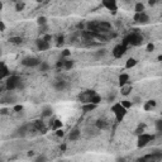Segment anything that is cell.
Returning <instances> with one entry per match:
<instances>
[{
	"mask_svg": "<svg viewBox=\"0 0 162 162\" xmlns=\"http://www.w3.org/2000/svg\"><path fill=\"white\" fill-rule=\"evenodd\" d=\"M143 41H145V38H143L142 34L134 32V33H130V34L125 36L123 38L122 44H124L125 47H128V44H130V46H141L143 43Z\"/></svg>",
	"mask_w": 162,
	"mask_h": 162,
	"instance_id": "cell-1",
	"label": "cell"
},
{
	"mask_svg": "<svg viewBox=\"0 0 162 162\" xmlns=\"http://www.w3.org/2000/svg\"><path fill=\"white\" fill-rule=\"evenodd\" d=\"M111 111L114 114V117L115 119H117V122H122L124 118H125V115L128 113V110L120 104V101H117V103H114L111 105Z\"/></svg>",
	"mask_w": 162,
	"mask_h": 162,
	"instance_id": "cell-2",
	"label": "cell"
},
{
	"mask_svg": "<svg viewBox=\"0 0 162 162\" xmlns=\"http://www.w3.org/2000/svg\"><path fill=\"white\" fill-rule=\"evenodd\" d=\"M4 82H5V89H7L8 91H14V90H18V89H22V87H23L22 80H20V77L17 76V75L9 76Z\"/></svg>",
	"mask_w": 162,
	"mask_h": 162,
	"instance_id": "cell-3",
	"label": "cell"
},
{
	"mask_svg": "<svg viewBox=\"0 0 162 162\" xmlns=\"http://www.w3.org/2000/svg\"><path fill=\"white\" fill-rule=\"evenodd\" d=\"M153 140H155V134L145 132V133H142V134H140L137 137V147L138 148H145L151 142H153Z\"/></svg>",
	"mask_w": 162,
	"mask_h": 162,
	"instance_id": "cell-4",
	"label": "cell"
},
{
	"mask_svg": "<svg viewBox=\"0 0 162 162\" xmlns=\"http://www.w3.org/2000/svg\"><path fill=\"white\" fill-rule=\"evenodd\" d=\"M42 63V61L34 56H27L22 60V65L28 68H34V67H39V65Z\"/></svg>",
	"mask_w": 162,
	"mask_h": 162,
	"instance_id": "cell-5",
	"label": "cell"
},
{
	"mask_svg": "<svg viewBox=\"0 0 162 162\" xmlns=\"http://www.w3.org/2000/svg\"><path fill=\"white\" fill-rule=\"evenodd\" d=\"M127 50H128V47H125V46H124V44H122V43H119V44H115L114 47H113V50H111V55H113V57H114V58L119 60V58H122V57L125 55Z\"/></svg>",
	"mask_w": 162,
	"mask_h": 162,
	"instance_id": "cell-6",
	"label": "cell"
},
{
	"mask_svg": "<svg viewBox=\"0 0 162 162\" xmlns=\"http://www.w3.org/2000/svg\"><path fill=\"white\" fill-rule=\"evenodd\" d=\"M101 5L109 10L111 13V15H117L118 13V3L115 2V0H104V2H101Z\"/></svg>",
	"mask_w": 162,
	"mask_h": 162,
	"instance_id": "cell-7",
	"label": "cell"
},
{
	"mask_svg": "<svg viewBox=\"0 0 162 162\" xmlns=\"http://www.w3.org/2000/svg\"><path fill=\"white\" fill-rule=\"evenodd\" d=\"M134 22L138 23V24H147V23H150V15L143 12V13H135L134 17H133Z\"/></svg>",
	"mask_w": 162,
	"mask_h": 162,
	"instance_id": "cell-8",
	"label": "cell"
},
{
	"mask_svg": "<svg viewBox=\"0 0 162 162\" xmlns=\"http://www.w3.org/2000/svg\"><path fill=\"white\" fill-rule=\"evenodd\" d=\"M75 65V61L71 60V58H61L60 62L57 63L58 67H62L63 70H71Z\"/></svg>",
	"mask_w": 162,
	"mask_h": 162,
	"instance_id": "cell-9",
	"label": "cell"
},
{
	"mask_svg": "<svg viewBox=\"0 0 162 162\" xmlns=\"http://www.w3.org/2000/svg\"><path fill=\"white\" fill-rule=\"evenodd\" d=\"M110 29H111V24H110V23L106 22V20H101V22H98V27H96V32L95 33H100V32L106 33Z\"/></svg>",
	"mask_w": 162,
	"mask_h": 162,
	"instance_id": "cell-10",
	"label": "cell"
},
{
	"mask_svg": "<svg viewBox=\"0 0 162 162\" xmlns=\"http://www.w3.org/2000/svg\"><path fill=\"white\" fill-rule=\"evenodd\" d=\"M36 47H37L38 51H47L51 47V43L47 42L46 39H43V38H39V39L36 41Z\"/></svg>",
	"mask_w": 162,
	"mask_h": 162,
	"instance_id": "cell-11",
	"label": "cell"
},
{
	"mask_svg": "<svg viewBox=\"0 0 162 162\" xmlns=\"http://www.w3.org/2000/svg\"><path fill=\"white\" fill-rule=\"evenodd\" d=\"M80 137H81V130L80 128H74L70 130V133H68V141H71V142H76L80 140Z\"/></svg>",
	"mask_w": 162,
	"mask_h": 162,
	"instance_id": "cell-12",
	"label": "cell"
},
{
	"mask_svg": "<svg viewBox=\"0 0 162 162\" xmlns=\"http://www.w3.org/2000/svg\"><path fill=\"white\" fill-rule=\"evenodd\" d=\"M48 127L51 128V130L56 132V130H58V129H62L63 123H62L58 118H52V119H51V122L48 123Z\"/></svg>",
	"mask_w": 162,
	"mask_h": 162,
	"instance_id": "cell-13",
	"label": "cell"
},
{
	"mask_svg": "<svg viewBox=\"0 0 162 162\" xmlns=\"http://www.w3.org/2000/svg\"><path fill=\"white\" fill-rule=\"evenodd\" d=\"M129 82H130V76H129L128 72H122L118 76V84H119L120 87L124 86V85H127V84H129Z\"/></svg>",
	"mask_w": 162,
	"mask_h": 162,
	"instance_id": "cell-14",
	"label": "cell"
},
{
	"mask_svg": "<svg viewBox=\"0 0 162 162\" xmlns=\"http://www.w3.org/2000/svg\"><path fill=\"white\" fill-rule=\"evenodd\" d=\"M10 75V68L7 66V63L3 61L2 62V74H0V77H2V80H7Z\"/></svg>",
	"mask_w": 162,
	"mask_h": 162,
	"instance_id": "cell-15",
	"label": "cell"
},
{
	"mask_svg": "<svg viewBox=\"0 0 162 162\" xmlns=\"http://www.w3.org/2000/svg\"><path fill=\"white\" fill-rule=\"evenodd\" d=\"M156 106H157V101L155 99H150L143 104V110L145 111H152L153 109H156Z\"/></svg>",
	"mask_w": 162,
	"mask_h": 162,
	"instance_id": "cell-16",
	"label": "cell"
},
{
	"mask_svg": "<svg viewBox=\"0 0 162 162\" xmlns=\"http://www.w3.org/2000/svg\"><path fill=\"white\" fill-rule=\"evenodd\" d=\"M67 87V82L65 80H56L53 82V89L57 91H63Z\"/></svg>",
	"mask_w": 162,
	"mask_h": 162,
	"instance_id": "cell-17",
	"label": "cell"
},
{
	"mask_svg": "<svg viewBox=\"0 0 162 162\" xmlns=\"http://www.w3.org/2000/svg\"><path fill=\"white\" fill-rule=\"evenodd\" d=\"M52 113H53V109H52V106H50V105H46V106H43V109H42V117L43 118H51L52 117Z\"/></svg>",
	"mask_w": 162,
	"mask_h": 162,
	"instance_id": "cell-18",
	"label": "cell"
},
{
	"mask_svg": "<svg viewBox=\"0 0 162 162\" xmlns=\"http://www.w3.org/2000/svg\"><path fill=\"white\" fill-rule=\"evenodd\" d=\"M132 90H133V85L129 82V84H127V85H124V86L120 87V94L123 96H128L130 92H132Z\"/></svg>",
	"mask_w": 162,
	"mask_h": 162,
	"instance_id": "cell-19",
	"label": "cell"
},
{
	"mask_svg": "<svg viewBox=\"0 0 162 162\" xmlns=\"http://www.w3.org/2000/svg\"><path fill=\"white\" fill-rule=\"evenodd\" d=\"M138 65V60L135 58V57H129L127 61H125V68L127 70H130V68H133V67H135Z\"/></svg>",
	"mask_w": 162,
	"mask_h": 162,
	"instance_id": "cell-20",
	"label": "cell"
},
{
	"mask_svg": "<svg viewBox=\"0 0 162 162\" xmlns=\"http://www.w3.org/2000/svg\"><path fill=\"white\" fill-rule=\"evenodd\" d=\"M100 101H101V96L98 94L96 91H94V92H92V95H91V98H90V100H89V103L95 104V105H99Z\"/></svg>",
	"mask_w": 162,
	"mask_h": 162,
	"instance_id": "cell-21",
	"label": "cell"
},
{
	"mask_svg": "<svg viewBox=\"0 0 162 162\" xmlns=\"http://www.w3.org/2000/svg\"><path fill=\"white\" fill-rule=\"evenodd\" d=\"M98 108V105L95 104H91V103H86V104H82L81 105V109L84 113H89V111H92V110H95Z\"/></svg>",
	"mask_w": 162,
	"mask_h": 162,
	"instance_id": "cell-22",
	"label": "cell"
},
{
	"mask_svg": "<svg viewBox=\"0 0 162 162\" xmlns=\"http://www.w3.org/2000/svg\"><path fill=\"white\" fill-rule=\"evenodd\" d=\"M34 128H36L37 130L42 132V133H46V132H47V127H46L44 122H42V120H37V122L34 123Z\"/></svg>",
	"mask_w": 162,
	"mask_h": 162,
	"instance_id": "cell-23",
	"label": "cell"
},
{
	"mask_svg": "<svg viewBox=\"0 0 162 162\" xmlns=\"http://www.w3.org/2000/svg\"><path fill=\"white\" fill-rule=\"evenodd\" d=\"M134 12H135V13H143V12H146V5H145V3L137 2V3L134 4Z\"/></svg>",
	"mask_w": 162,
	"mask_h": 162,
	"instance_id": "cell-24",
	"label": "cell"
},
{
	"mask_svg": "<svg viewBox=\"0 0 162 162\" xmlns=\"http://www.w3.org/2000/svg\"><path fill=\"white\" fill-rule=\"evenodd\" d=\"M95 125H96V128L99 130H104V129L108 128V122L105 119H98V122L95 123Z\"/></svg>",
	"mask_w": 162,
	"mask_h": 162,
	"instance_id": "cell-25",
	"label": "cell"
},
{
	"mask_svg": "<svg viewBox=\"0 0 162 162\" xmlns=\"http://www.w3.org/2000/svg\"><path fill=\"white\" fill-rule=\"evenodd\" d=\"M37 24L39 26V28L41 27H46V26H48V20H47V18H46L44 15H41V17L37 18Z\"/></svg>",
	"mask_w": 162,
	"mask_h": 162,
	"instance_id": "cell-26",
	"label": "cell"
},
{
	"mask_svg": "<svg viewBox=\"0 0 162 162\" xmlns=\"http://www.w3.org/2000/svg\"><path fill=\"white\" fill-rule=\"evenodd\" d=\"M39 71L41 72H47V71H50V68H51V65L48 63V62H46V61H42V63L39 65Z\"/></svg>",
	"mask_w": 162,
	"mask_h": 162,
	"instance_id": "cell-27",
	"label": "cell"
},
{
	"mask_svg": "<svg viewBox=\"0 0 162 162\" xmlns=\"http://www.w3.org/2000/svg\"><path fill=\"white\" fill-rule=\"evenodd\" d=\"M24 8H26V3H24V2H17L15 5H14V9H15L17 12L24 10Z\"/></svg>",
	"mask_w": 162,
	"mask_h": 162,
	"instance_id": "cell-28",
	"label": "cell"
},
{
	"mask_svg": "<svg viewBox=\"0 0 162 162\" xmlns=\"http://www.w3.org/2000/svg\"><path fill=\"white\" fill-rule=\"evenodd\" d=\"M120 104L127 109V110H129L132 106H133V101L132 100H128V99H124V100H122L120 101Z\"/></svg>",
	"mask_w": 162,
	"mask_h": 162,
	"instance_id": "cell-29",
	"label": "cell"
},
{
	"mask_svg": "<svg viewBox=\"0 0 162 162\" xmlns=\"http://www.w3.org/2000/svg\"><path fill=\"white\" fill-rule=\"evenodd\" d=\"M9 42H10L12 44H17V46H18V44H20V43L23 42V39H22L20 37H10V38H9Z\"/></svg>",
	"mask_w": 162,
	"mask_h": 162,
	"instance_id": "cell-30",
	"label": "cell"
},
{
	"mask_svg": "<svg viewBox=\"0 0 162 162\" xmlns=\"http://www.w3.org/2000/svg\"><path fill=\"white\" fill-rule=\"evenodd\" d=\"M33 162H47V157H46V155H38Z\"/></svg>",
	"mask_w": 162,
	"mask_h": 162,
	"instance_id": "cell-31",
	"label": "cell"
},
{
	"mask_svg": "<svg viewBox=\"0 0 162 162\" xmlns=\"http://www.w3.org/2000/svg\"><path fill=\"white\" fill-rule=\"evenodd\" d=\"M71 56V51L70 50H63L61 52V58H68Z\"/></svg>",
	"mask_w": 162,
	"mask_h": 162,
	"instance_id": "cell-32",
	"label": "cell"
},
{
	"mask_svg": "<svg viewBox=\"0 0 162 162\" xmlns=\"http://www.w3.org/2000/svg\"><path fill=\"white\" fill-rule=\"evenodd\" d=\"M156 130L158 133H162V119L156 120Z\"/></svg>",
	"mask_w": 162,
	"mask_h": 162,
	"instance_id": "cell-33",
	"label": "cell"
},
{
	"mask_svg": "<svg viewBox=\"0 0 162 162\" xmlns=\"http://www.w3.org/2000/svg\"><path fill=\"white\" fill-rule=\"evenodd\" d=\"M105 53H106V50H99L98 52H95V57L96 58H101V57L105 56Z\"/></svg>",
	"mask_w": 162,
	"mask_h": 162,
	"instance_id": "cell-34",
	"label": "cell"
},
{
	"mask_svg": "<svg viewBox=\"0 0 162 162\" xmlns=\"http://www.w3.org/2000/svg\"><path fill=\"white\" fill-rule=\"evenodd\" d=\"M146 51H147V52H153V51H155V44H153L152 42L147 43V46H146Z\"/></svg>",
	"mask_w": 162,
	"mask_h": 162,
	"instance_id": "cell-35",
	"label": "cell"
},
{
	"mask_svg": "<svg viewBox=\"0 0 162 162\" xmlns=\"http://www.w3.org/2000/svg\"><path fill=\"white\" fill-rule=\"evenodd\" d=\"M55 134H56V137H58V138H63V137H65V130H63V129H58V130L55 132Z\"/></svg>",
	"mask_w": 162,
	"mask_h": 162,
	"instance_id": "cell-36",
	"label": "cell"
},
{
	"mask_svg": "<svg viewBox=\"0 0 162 162\" xmlns=\"http://www.w3.org/2000/svg\"><path fill=\"white\" fill-rule=\"evenodd\" d=\"M0 31H2V32L7 31V26H5V22L4 20H0Z\"/></svg>",
	"mask_w": 162,
	"mask_h": 162,
	"instance_id": "cell-37",
	"label": "cell"
},
{
	"mask_svg": "<svg viewBox=\"0 0 162 162\" xmlns=\"http://www.w3.org/2000/svg\"><path fill=\"white\" fill-rule=\"evenodd\" d=\"M43 39H46L47 42L51 43V41H52V36H51V34H44V36H43Z\"/></svg>",
	"mask_w": 162,
	"mask_h": 162,
	"instance_id": "cell-38",
	"label": "cell"
},
{
	"mask_svg": "<svg viewBox=\"0 0 162 162\" xmlns=\"http://www.w3.org/2000/svg\"><path fill=\"white\" fill-rule=\"evenodd\" d=\"M23 109H24V108H23V105H15V106H14V110H15V111H18V113H19V111H22Z\"/></svg>",
	"mask_w": 162,
	"mask_h": 162,
	"instance_id": "cell-39",
	"label": "cell"
},
{
	"mask_svg": "<svg viewBox=\"0 0 162 162\" xmlns=\"http://www.w3.org/2000/svg\"><path fill=\"white\" fill-rule=\"evenodd\" d=\"M63 43V36H60L58 37V41H57V44L60 46V44H62Z\"/></svg>",
	"mask_w": 162,
	"mask_h": 162,
	"instance_id": "cell-40",
	"label": "cell"
},
{
	"mask_svg": "<svg viewBox=\"0 0 162 162\" xmlns=\"http://www.w3.org/2000/svg\"><path fill=\"white\" fill-rule=\"evenodd\" d=\"M155 4H156V2H148V5H151V7L155 5Z\"/></svg>",
	"mask_w": 162,
	"mask_h": 162,
	"instance_id": "cell-41",
	"label": "cell"
},
{
	"mask_svg": "<svg viewBox=\"0 0 162 162\" xmlns=\"http://www.w3.org/2000/svg\"><path fill=\"white\" fill-rule=\"evenodd\" d=\"M158 61H161V62H162V55H160V56H158Z\"/></svg>",
	"mask_w": 162,
	"mask_h": 162,
	"instance_id": "cell-42",
	"label": "cell"
},
{
	"mask_svg": "<svg viewBox=\"0 0 162 162\" xmlns=\"http://www.w3.org/2000/svg\"><path fill=\"white\" fill-rule=\"evenodd\" d=\"M61 162H63V161H61Z\"/></svg>",
	"mask_w": 162,
	"mask_h": 162,
	"instance_id": "cell-43",
	"label": "cell"
},
{
	"mask_svg": "<svg viewBox=\"0 0 162 162\" xmlns=\"http://www.w3.org/2000/svg\"><path fill=\"white\" fill-rule=\"evenodd\" d=\"M161 114H162V111H161Z\"/></svg>",
	"mask_w": 162,
	"mask_h": 162,
	"instance_id": "cell-44",
	"label": "cell"
}]
</instances>
